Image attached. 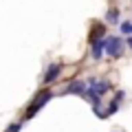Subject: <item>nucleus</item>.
<instances>
[{"instance_id": "f257e3e1", "label": "nucleus", "mask_w": 132, "mask_h": 132, "mask_svg": "<svg viewBox=\"0 0 132 132\" xmlns=\"http://www.w3.org/2000/svg\"><path fill=\"white\" fill-rule=\"evenodd\" d=\"M110 88V84L106 79H101V77H90L88 79V90H86V97L93 101V106H95V112H99V101H101V95L106 93V90Z\"/></svg>"}, {"instance_id": "f03ea898", "label": "nucleus", "mask_w": 132, "mask_h": 132, "mask_svg": "<svg viewBox=\"0 0 132 132\" xmlns=\"http://www.w3.org/2000/svg\"><path fill=\"white\" fill-rule=\"evenodd\" d=\"M51 97H53V93H51V90H40V93L35 95V99H33V101H31V106H29V108H27V112H24V117H27V119H31L33 114L38 112V110L42 108V106L46 104V101H48V99H51Z\"/></svg>"}, {"instance_id": "7ed1b4c3", "label": "nucleus", "mask_w": 132, "mask_h": 132, "mask_svg": "<svg viewBox=\"0 0 132 132\" xmlns=\"http://www.w3.org/2000/svg\"><path fill=\"white\" fill-rule=\"evenodd\" d=\"M106 53H108L110 57H121L123 40L121 38H106Z\"/></svg>"}, {"instance_id": "20e7f679", "label": "nucleus", "mask_w": 132, "mask_h": 132, "mask_svg": "<svg viewBox=\"0 0 132 132\" xmlns=\"http://www.w3.org/2000/svg\"><path fill=\"white\" fill-rule=\"evenodd\" d=\"M60 73H62V64H51V66H48V71H46V75L42 77L44 84H51V81H55L57 77H60Z\"/></svg>"}, {"instance_id": "39448f33", "label": "nucleus", "mask_w": 132, "mask_h": 132, "mask_svg": "<svg viewBox=\"0 0 132 132\" xmlns=\"http://www.w3.org/2000/svg\"><path fill=\"white\" fill-rule=\"evenodd\" d=\"M86 90H88V84H84V81H73L66 88V95H86Z\"/></svg>"}, {"instance_id": "423d86ee", "label": "nucleus", "mask_w": 132, "mask_h": 132, "mask_svg": "<svg viewBox=\"0 0 132 132\" xmlns=\"http://www.w3.org/2000/svg\"><path fill=\"white\" fill-rule=\"evenodd\" d=\"M104 51H106V40H99V42L93 44V57H95V60H101Z\"/></svg>"}, {"instance_id": "0eeeda50", "label": "nucleus", "mask_w": 132, "mask_h": 132, "mask_svg": "<svg viewBox=\"0 0 132 132\" xmlns=\"http://www.w3.org/2000/svg\"><path fill=\"white\" fill-rule=\"evenodd\" d=\"M104 29H106L104 24H97V27L93 29V33H90V42H93V44H95V42H99V38L104 35Z\"/></svg>"}, {"instance_id": "6e6552de", "label": "nucleus", "mask_w": 132, "mask_h": 132, "mask_svg": "<svg viewBox=\"0 0 132 132\" xmlns=\"http://www.w3.org/2000/svg\"><path fill=\"white\" fill-rule=\"evenodd\" d=\"M106 20H108V22H117V20H119V11L117 9H110L108 13H106Z\"/></svg>"}, {"instance_id": "1a4fd4ad", "label": "nucleus", "mask_w": 132, "mask_h": 132, "mask_svg": "<svg viewBox=\"0 0 132 132\" xmlns=\"http://www.w3.org/2000/svg\"><path fill=\"white\" fill-rule=\"evenodd\" d=\"M121 31L126 33V35H130V38H132V22H123V24H121Z\"/></svg>"}, {"instance_id": "9d476101", "label": "nucleus", "mask_w": 132, "mask_h": 132, "mask_svg": "<svg viewBox=\"0 0 132 132\" xmlns=\"http://www.w3.org/2000/svg\"><path fill=\"white\" fill-rule=\"evenodd\" d=\"M7 132H20V123H11V126L7 128Z\"/></svg>"}, {"instance_id": "9b49d317", "label": "nucleus", "mask_w": 132, "mask_h": 132, "mask_svg": "<svg viewBox=\"0 0 132 132\" xmlns=\"http://www.w3.org/2000/svg\"><path fill=\"white\" fill-rule=\"evenodd\" d=\"M128 46H130V48H132V38H128Z\"/></svg>"}]
</instances>
